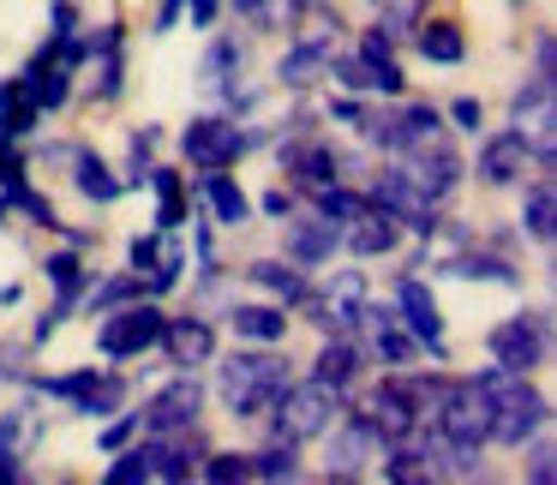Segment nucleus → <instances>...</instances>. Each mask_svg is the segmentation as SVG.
<instances>
[{
  "label": "nucleus",
  "instance_id": "obj_1",
  "mask_svg": "<svg viewBox=\"0 0 557 485\" xmlns=\"http://www.w3.org/2000/svg\"><path fill=\"white\" fill-rule=\"evenodd\" d=\"M485 396V444H528L533 432H545V420H552V408H545V396L528 384V372H509V365H492V372L473 377Z\"/></svg>",
  "mask_w": 557,
  "mask_h": 485
},
{
  "label": "nucleus",
  "instance_id": "obj_2",
  "mask_svg": "<svg viewBox=\"0 0 557 485\" xmlns=\"http://www.w3.org/2000/svg\"><path fill=\"white\" fill-rule=\"evenodd\" d=\"M216 389H222L234 420H264L270 401L288 389V365L276 353H228L216 365Z\"/></svg>",
  "mask_w": 557,
  "mask_h": 485
},
{
  "label": "nucleus",
  "instance_id": "obj_3",
  "mask_svg": "<svg viewBox=\"0 0 557 485\" xmlns=\"http://www.w3.org/2000/svg\"><path fill=\"white\" fill-rule=\"evenodd\" d=\"M342 413V389L330 384H288L276 401H270V425H276V437H288V444H306V437H324L330 425H336Z\"/></svg>",
  "mask_w": 557,
  "mask_h": 485
},
{
  "label": "nucleus",
  "instance_id": "obj_4",
  "mask_svg": "<svg viewBox=\"0 0 557 485\" xmlns=\"http://www.w3.org/2000/svg\"><path fill=\"white\" fill-rule=\"evenodd\" d=\"M425 408H432V377H384L372 389V432L384 437H408L425 425Z\"/></svg>",
  "mask_w": 557,
  "mask_h": 485
},
{
  "label": "nucleus",
  "instance_id": "obj_5",
  "mask_svg": "<svg viewBox=\"0 0 557 485\" xmlns=\"http://www.w3.org/2000/svg\"><path fill=\"white\" fill-rule=\"evenodd\" d=\"M396 157H401L396 169L413 181V192H420V198H432V204H437V198L456 192V181H461V157H456V145H449L444 133L413 138V145H408V150H396Z\"/></svg>",
  "mask_w": 557,
  "mask_h": 485
},
{
  "label": "nucleus",
  "instance_id": "obj_6",
  "mask_svg": "<svg viewBox=\"0 0 557 485\" xmlns=\"http://www.w3.org/2000/svg\"><path fill=\"white\" fill-rule=\"evenodd\" d=\"M162 324H169V318H162L157 306L126 300V306H114V312H102L97 348L109 353V360H138V353H150V348H157Z\"/></svg>",
  "mask_w": 557,
  "mask_h": 485
},
{
  "label": "nucleus",
  "instance_id": "obj_7",
  "mask_svg": "<svg viewBox=\"0 0 557 485\" xmlns=\"http://www.w3.org/2000/svg\"><path fill=\"white\" fill-rule=\"evenodd\" d=\"M485 348H492V360H497V365H509V372H533V365H540L545 353H552V318H545V312L504 318V324H492Z\"/></svg>",
  "mask_w": 557,
  "mask_h": 485
},
{
  "label": "nucleus",
  "instance_id": "obj_8",
  "mask_svg": "<svg viewBox=\"0 0 557 485\" xmlns=\"http://www.w3.org/2000/svg\"><path fill=\"white\" fill-rule=\"evenodd\" d=\"M181 150H186V162L193 169H234V162L246 157V133L234 121H222V114H198L193 126L181 133Z\"/></svg>",
  "mask_w": 557,
  "mask_h": 485
},
{
  "label": "nucleus",
  "instance_id": "obj_9",
  "mask_svg": "<svg viewBox=\"0 0 557 485\" xmlns=\"http://www.w3.org/2000/svg\"><path fill=\"white\" fill-rule=\"evenodd\" d=\"M42 396H66L78 413H121L126 401V377L102 372V365H85V372H66V377H37Z\"/></svg>",
  "mask_w": 557,
  "mask_h": 485
},
{
  "label": "nucleus",
  "instance_id": "obj_10",
  "mask_svg": "<svg viewBox=\"0 0 557 485\" xmlns=\"http://www.w3.org/2000/svg\"><path fill=\"white\" fill-rule=\"evenodd\" d=\"M198 408H205V384H198L193 372H181L174 384H162L157 396L145 401L138 425H145L150 437H162V432H186V425H198Z\"/></svg>",
  "mask_w": 557,
  "mask_h": 485
},
{
  "label": "nucleus",
  "instance_id": "obj_11",
  "mask_svg": "<svg viewBox=\"0 0 557 485\" xmlns=\"http://www.w3.org/2000/svg\"><path fill=\"white\" fill-rule=\"evenodd\" d=\"M366 204H377L384 216L408 222L413 234H437V228H444V222H437V210H432V198L413 192V181H408L401 169H384V174H377V181H372V198H366Z\"/></svg>",
  "mask_w": 557,
  "mask_h": 485
},
{
  "label": "nucleus",
  "instance_id": "obj_12",
  "mask_svg": "<svg viewBox=\"0 0 557 485\" xmlns=\"http://www.w3.org/2000/svg\"><path fill=\"white\" fill-rule=\"evenodd\" d=\"M157 348L169 353V365L193 372V365L216 360V329H210L205 318H169V324H162V336H157Z\"/></svg>",
  "mask_w": 557,
  "mask_h": 485
},
{
  "label": "nucleus",
  "instance_id": "obj_13",
  "mask_svg": "<svg viewBox=\"0 0 557 485\" xmlns=\"http://www.w3.org/2000/svg\"><path fill=\"white\" fill-rule=\"evenodd\" d=\"M282 246H288V264L318 270L324 258H336L342 228H336L330 216H288V234H282Z\"/></svg>",
  "mask_w": 557,
  "mask_h": 485
},
{
  "label": "nucleus",
  "instance_id": "obj_14",
  "mask_svg": "<svg viewBox=\"0 0 557 485\" xmlns=\"http://www.w3.org/2000/svg\"><path fill=\"white\" fill-rule=\"evenodd\" d=\"M360 312H366V288H360V276L330 282V288L312 300V324L324 329V336H348V329L360 324Z\"/></svg>",
  "mask_w": 557,
  "mask_h": 485
},
{
  "label": "nucleus",
  "instance_id": "obj_15",
  "mask_svg": "<svg viewBox=\"0 0 557 485\" xmlns=\"http://www.w3.org/2000/svg\"><path fill=\"white\" fill-rule=\"evenodd\" d=\"M372 444H377L372 413H348V420H342V432L330 437V480H360Z\"/></svg>",
  "mask_w": 557,
  "mask_h": 485
},
{
  "label": "nucleus",
  "instance_id": "obj_16",
  "mask_svg": "<svg viewBox=\"0 0 557 485\" xmlns=\"http://www.w3.org/2000/svg\"><path fill=\"white\" fill-rule=\"evenodd\" d=\"M521 174H528V138H521L516 126H504V133H492L480 145V181L485 186H516Z\"/></svg>",
  "mask_w": 557,
  "mask_h": 485
},
{
  "label": "nucleus",
  "instance_id": "obj_17",
  "mask_svg": "<svg viewBox=\"0 0 557 485\" xmlns=\"http://www.w3.org/2000/svg\"><path fill=\"white\" fill-rule=\"evenodd\" d=\"M396 216H384L377 204H366L354 222H342V246H348L354 258H384V252H396Z\"/></svg>",
  "mask_w": 557,
  "mask_h": 485
},
{
  "label": "nucleus",
  "instance_id": "obj_18",
  "mask_svg": "<svg viewBox=\"0 0 557 485\" xmlns=\"http://www.w3.org/2000/svg\"><path fill=\"white\" fill-rule=\"evenodd\" d=\"M401 324H408V336H420L425 348L444 353V318H437V300L425 294V282H401Z\"/></svg>",
  "mask_w": 557,
  "mask_h": 485
},
{
  "label": "nucleus",
  "instance_id": "obj_19",
  "mask_svg": "<svg viewBox=\"0 0 557 485\" xmlns=\"http://www.w3.org/2000/svg\"><path fill=\"white\" fill-rule=\"evenodd\" d=\"M282 174L312 192V186L336 181V150H330V145H288V150H282Z\"/></svg>",
  "mask_w": 557,
  "mask_h": 485
},
{
  "label": "nucleus",
  "instance_id": "obj_20",
  "mask_svg": "<svg viewBox=\"0 0 557 485\" xmlns=\"http://www.w3.org/2000/svg\"><path fill=\"white\" fill-rule=\"evenodd\" d=\"M312 377H318V384H330V389H348L354 377H360V348H354L348 336H324Z\"/></svg>",
  "mask_w": 557,
  "mask_h": 485
},
{
  "label": "nucleus",
  "instance_id": "obj_21",
  "mask_svg": "<svg viewBox=\"0 0 557 485\" xmlns=\"http://www.w3.org/2000/svg\"><path fill=\"white\" fill-rule=\"evenodd\" d=\"M324 66H330V37H306L300 49H288V54H282L276 78H282L288 90H306L318 73H324Z\"/></svg>",
  "mask_w": 557,
  "mask_h": 485
},
{
  "label": "nucleus",
  "instance_id": "obj_22",
  "mask_svg": "<svg viewBox=\"0 0 557 485\" xmlns=\"http://www.w3.org/2000/svg\"><path fill=\"white\" fill-rule=\"evenodd\" d=\"M37 121H42V109L30 102L25 78H7V85H0V138H25Z\"/></svg>",
  "mask_w": 557,
  "mask_h": 485
},
{
  "label": "nucleus",
  "instance_id": "obj_23",
  "mask_svg": "<svg viewBox=\"0 0 557 485\" xmlns=\"http://www.w3.org/2000/svg\"><path fill=\"white\" fill-rule=\"evenodd\" d=\"M521 228H528L533 240L552 246V234H557V186L552 181H533L528 186V198H521Z\"/></svg>",
  "mask_w": 557,
  "mask_h": 485
},
{
  "label": "nucleus",
  "instance_id": "obj_24",
  "mask_svg": "<svg viewBox=\"0 0 557 485\" xmlns=\"http://www.w3.org/2000/svg\"><path fill=\"white\" fill-rule=\"evenodd\" d=\"M205 204L216 210V222H222V228H240V222L252 216V204H246V192H240V186H234L222 169H210V174H205Z\"/></svg>",
  "mask_w": 557,
  "mask_h": 485
},
{
  "label": "nucleus",
  "instance_id": "obj_25",
  "mask_svg": "<svg viewBox=\"0 0 557 485\" xmlns=\"http://www.w3.org/2000/svg\"><path fill=\"white\" fill-rule=\"evenodd\" d=\"M234 336L246 341H282L288 336V318L276 306H234Z\"/></svg>",
  "mask_w": 557,
  "mask_h": 485
},
{
  "label": "nucleus",
  "instance_id": "obj_26",
  "mask_svg": "<svg viewBox=\"0 0 557 485\" xmlns=\"http://www.w3.org/2000/svg\"><path fill=\"white\" fill-rule=\"evenodd\" d=\"M246 276H252L258 288H270L282 306H288V300H306V276H300V270H288L282 258H258V264L246 270Z\"/></svg>",
  "mask_w": 557,
  "mask_h": 485
},
{
  "label": "nucleus",
  "instance_id": "obj_27",
  "mask_svg": "<svg viewBox=\"0 0 557 485\" xmlns=\"http://www.w3.org/2000/svg\"><path fill=\"white\" fill-rule=\"evenodd\" d=\"M360 61L384 78V97H401V85H408V78H401V66H396V54H389L384 30H366V37H360Z\"/></svg>",
  "mask_w": 557,
  "mask_h": 485
},
{
  "label": "nucleus",
  "instance_id": "obj_28",
  "mask_svg": "<svg viewBox=\"0 0 557 485\" xmlns=\"http://www.w3.org/2000/svg\"><path fill=\"white\" fill-rule=\"evenodd\" d=\"M420 54L437 66H456L461 54H468V42H461V30L449 25V18H432V25H420Z\"/></svg>",
  "mask_w": 557,
  "mask_h": 485
},
{
  "label": "nucleus",
  "instance_id": "obj_29",
  "mask_svg": "<svg viewBox=\"0 0 557 485\" xmlns=\"http://www.w3.org/2000/svg\"><path fill=\"white\" fill-rule=\"evenodd\" d=\"M150 186H157V228L169 234V228H181L186 222V186H181V174L174 169H150Z\"/></svg>",
  "mask_w": 557,
  "mask_h": 485
},
{
  "label": "nucleus",
  "instance_id": "obj_30",
  "mask_svg": "<svg viewBox=\"0 0 557 485\" xmlns=\"http://www.w3.org/2000/svg\"><path fill=\"white\" fill-rule=\"evenodd\" d=\"M78 192H85L90 204H114V198H121V181H114V169L102 157L78 150Z\"/></svg>",
  "mask_w": 557,
  "mask_h": 485
},
{
  "label": "nucleus",
  "instance_id": "obj_31",
  "mask_svg": "<svg viewBox=\"0 0 557 485\" xmlns=\"http://www.w3.org/2000/svg\"><path fill=\"white\" fill-rule=\"evenodd\" d=\"M312 198H318V216H330L342 228V222H354L366 210V198L360 192H348L342 181H324V186H312Z\"/></svg>",
  "mask_w": 557,
  "mask_h": 485
},
{
  "label": "nucleus",
  "instance_id": "obj_32",
  "mask_svg": "<svg viewBox=\"0 0 557 485\" xmlns=\"http://www.w3.org/2000/svg\"><path fill=\"white\" fill-rule=\"evenodd\" d=\"M437 270H444V276H485V282H504V288H516V270H509L504 264V258H444V264H437Z\"/></svg>",
  "mask_w": 557,
  "mask_h": 485
},
{
  "label": "nucleus",
  "instance_id": "obj_33",
  "mask_svg": "<svg viewBox=\"0 0 557 485\" xmlns=\"http://www.w3.org/2000/svg\"><path fill=\"white\" fill-rule=\"evenodd\" d=\"M330 73H336L342 90H372V97H384V78H377L360 54H336V61H330Z\"/></svg>",
  "mask_w": 557,
  "mask_h": 485
},
{
  "label": "nucleus",
  "instance_id": "obj_34",
  "mask_svg": "<svg viewBox=\"0 0 557 485\" xmlns=\"http://www.w3.org/2000/svg\"><path fill=\"white\" fill-rule=\"evenodd\" d=\"M294 473H300V461H294L288 437H276L264 456H252V480H294Z\"/></svg>",
  "mask_w": 557,
  "mask_h": 485
},
{
  "label": "nucleus",
  "instance_id": "obj_35",
  "mask_svg": "<svg viewBox=\"0 0 557 485\" xmlns=\"http://www.w3.org/2000/svg\"><path fill=\"white\" fill-rule=\"evenodd\" d=\"M145 294V276H121V282H102V288H90V312H114V306L138 300Z\"/></svg>",
  "mask_w": 557,
  "mask_h": 485
},
{
  "label": "nucleus",
  "instance_id": "obj_36",
  "mask_svg": "<svg viewBox=\"0 0 557 485\" xmlns=\"http://www.w3.org/2000/svg\"><path fill=\"white\" fill-rule=\"evenodd\" d=\"M372 329H377V360H389V365H408V360H413L420 336H401L396 318H389V324H372Z\"/></svg>",
  "mask_w": 557,
  "mask_h": 485
},
{
  "label": "nucleus",
  "instance_id": "obj_37",
  "mask_svg": "<svg viewBox=\"0 0 557 485\" xmlns=\"http://www.w3.org/2000/svg\"><path fill=\"white\" fill-rule=\"evenodd\" d=\"M181 270H186V252H181V246H174V240H162L157 246V264H150V288H174V282H181Z\"/></svg>",
  "mask_w": 557,
  "mask_h": 485
},
{
  "label": "nucleus",
  "instance_id": "obj_38",
  "mask_svg": "<svg viewBox=\"0 0 557 485\" xmlns=\"http://www.w3.org/2000/svg\"><path fill=\"white\" fill-rule=\"evenodd\" d=\"M30 432H37V420H30V408H13L7 420H0V456H18V449L30 444Z\"/></svg>",
  "mask_w": 557,
  "mask_h": 485
},
{
  "label": "nucleus",
  "instance_id": "obj_39",
  "mask_svg": "<svg viewBox=\"0 0 557 485\" xmlns=\"http://www.w3.org/2000/svg\"><path fill=\"white\" fill-rule=\"evenodd\" d=\"M205 480H216V485H234V480H252V456H205Z\"/></svg>",
  "mask_w": 557,
  "mask_h": 485
},
{
  "label": "nucleus",
  "instance_id": "obj_40",
  "mask_svg": "<svg viewBox=\"0 0 557 485\" xmlns=\"http://www.w3.org/2000/svg\"><path fill=\"white\" fill-rule=\"evenodd\" d=\"M102 480H109V485H133V480H150V456H145V444H138V449H126V456L114 461V468L102 473Z\"/></svg>",
  "mask_w": 557,
  "mask_h": 485
},
{
  "label": "nucleus",
  "instance_id": "obj_41",
  "mask_svg": "<svg viewBox=\"0 0 557 485\" xmlns=\"http://www.w3.org/2000/svg\"><path fill=\"white\" fill-rule=\"evenodd\" d=\"M150 145H157V133H150V126H145V133H133V162H126V181H133V186L150 181Z\"/></svg>",
  "mask_w": 557,
  "mask_h": 485
},
{
  "label": "nucleus",
  "instance_id": "obj_42",
  "mask_svg": "<svg viewBox=\"0 0 557 485\" xmlns=\"http://www.w3.org/2000/svg\"><path fill=\"white\" fill-rule=\"evenodd\" d=\"M377 7H384V25L377 30H413V18H420L425 0H377Z\"/></svg>",
  "mask_w": 557,
  "mask_h": 485
},
{
  "label": "nucleus",
  "instance_id": "obj_43",
  "mask_svg": "<svg viewBox=\"0 0 557 485\" xmlns=\"http://www.w3.org/2000/svg\"><path fill=\"white\" fill-rule=\"evenodd\" d=\"M234 61H240V49H234V42H222V49L205 61V85H228V66Z\"/></svg>",
  "mask_w": 557,
  "mask_h": 485
},
{
  "label": "nucleus",
  "instance_id": "obj_44",
  "mask_svg": "<svg viewBox=\"0 0 557 485\" xmlns=\"http://www.w3.org/2000/svg\"><path fill=\"white\" fill-rule=\"evenodd\" d=\"M533 73L557 78V42H552V30H540V37H533Z\"/></svg>",
  "mask_w": 557,
  "mask_h": 485
},
{
  "label": "nucleus",
  "instance_id": "obj_45",
  "mask_svg": "<svg viewBox=\"0 0 557 485\" xmlns=\"http://www.w3.org/2000/svg\"><path fill=\"white\" fill-rule=\"evenodd\" d=\"M449 121H456L461 133H480V126H485V109H480L473 97H461V102H449Z\"/></svg>",
  "mask_w": 557,
  "mask_h": 485
},
{
  "label": "nucleus",
  "instance_id": "obj_46",
  "mask_svg": "<svg viewBox=\"0 0 557 485\" xmlns=\"http://www.w3.org/2000/svg\"><path fill=\"white\" fill-rule=\"evenodd\" d=\"M25 181V162H18L13 138H0V186H18Z\"/></svg>",
  "mask_w": 557,
  "mask_h": 485
},
{
  "label": "nucleus",
  "instance_id": "obj_47",
  "mask_svg": "<svg viewBox=\"0 0 557 485\" xmlns=\"http://www.w3.org/2000/svg\"><path fill=\"white\" fill-rule=\"evenodd\" d=\"M157 246H162L157 234H138V240H133V270H138V276H145V270L157 264Z\"/></svg>",
  "mask_w": 557,
  "mask_h": 485
},
{
  "label": "nucleus",
  "instance_id": "obj_48",
  "mask_svg": "<svg viewBox=\"0 0 557 485\" xmlns=\"http://www.w3.org/2000/svg\"><path fill=\"white\" fill-rule=\"evenodd\" d=\"M133 425H138V413H121V420H114L109 432H102V449H121L126 437H133Z\"/></svg>",
  "mask_w": 557,
  "mask_h": 485
},
{
  "label": "nucleus",
  "instance_id": "obj_49",
  "mask_svg": "<svg viewBox=\"0 0 557 485\" xmlns=\"http://www.w3.org/2000/svg\"><path fill=\"white\" fill-rule=\"evenodd\" d=\"M533 485H552V444H533Z\"/></svg>",
  "mask_w": 557,
  "mask_h": 485
},
{
  "label": "nucleus",
  "instance_id": "obj_50",
  "mask_svg": "<svg viewBox=\"0 0 557 485\" xmlns=\"http://www.w3.org/2000/svg\"><path fill=\"white\" fill-rule=\"evenodd\" d=\"M186 13H193V30H210V18H216V0H186Z\"/></svg>",
  "mask_w": 557,
  "mask_h": 485
},
{
  "label": "nucleus",
  "instance_id": "obj_51",
  "mask_svg": "<svg viewBox=\"0 0 557 485\" xmlns=\"http://www.w3.org/2000/svg\"><path fill=\"white\" fill-rule=\"evenodd\" d=\"M288 210H294L288 192H270V198H264V216H288Z\"/></svg>",
  "mask_w": 557,
  "mask_h": 485
},
{
  "label": "nucleus",
  "instance_id": "obj_52",
  "mask_svg": "<svg viewBox=\"0 0 557 485\" xmlns=\"http://www.w3.org/2000/svg\"><path fill=\"white\" fill-rule=\"evenodd\" d=\"M181 7H186V0H162V18H157V30H169L174 18H181Z\"/></svg>",
  "mask_w": 557,
  "mask_h": 485
},
{
  "label": "nucleus",
  "instance_id": "obj_53",
  "mask_svg": "<svg viewBox=\"0 0 557 485\" xmlns=\"http://www.w3.org/2000/svg\"><path fill=\"white\" fill-rule=\"evenodd\" d=\"M288 7H324V0H288Z\"/></svg>",
  "mask_w": 557,
  "mask_h": 485
}]
</instances>
